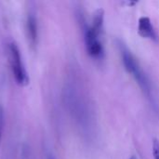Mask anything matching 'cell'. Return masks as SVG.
<instances>
[{"instance_id": "6da1fadb", "label": "cell", "mask_w": 159, "mask_h": 159, "mask_svg": "<svg viewBox=\"0 0 159 159\" xmlns=\"http://www.w3.org/2000/svg\"><path fill=\"white\" fill-rule=\"evenodd\" d=\"M7 53H8L10 68L16 83L21 87L27 86L29 84L30 79L25 70V67L23 65L20 49L14 42H11L7 45Z\"/></svg>"}, {"instance_id": "7a4b0ae2", "label": "cell", "mask_w": 159, "mask_h": 159, "mask_svg": "<svg viewBox=\"0 0 159 159\" xmlns=\"http://www.w3.org/2000/svg\"><path fill=\"white\" fill-rule=\"evenodd\" d=\"M99 34H97L91 27L86 29L85 42L89 54L94 58H101L103 54V48L99 39Z\"/></svg>"}, {"instance_id": "3957f363", "label": "cell", "mask_w": 159, "mask_h": 159, "mask_svg": "<svg viewBox=\"0 0 159 159\" xmlns=\"http://www.w3.org/2000/svg\"><path fill=\"white\" fill-rule=\"evenodd\" d=\"M25 29H26V35L28 39V43L32 48H35L37 45V39H38V28H37V20L34 14L29 13L26 19L25 23Z\"/></svg>"}, {"instance_id": "277c9868", "label": "cell", "mask_w": 159, "mask_h": 159, "mask_svg": "<svg viewBox=\"0 0 159 159\" xmlns=\"http://www.w3.org/2000/svg\"><path fill=\"white\" fill-rule=\"evenodd\" d=\"M138 32L140 35L145 38L157 39V34L155 32L154 26L151 22V20L148 17H141L139 20Z\"/></svg>"}, {"instance_id": "5b68a950", "label": "cell", "mask_w": 159, "mask_h": 159, "mask_svg": "<svg viewBox=\"0 0 159 159\" xmlns=\"http://www.w3.org/2000/svg\"><path fill=\"white\" fill-rule=\"evenodd\" d=\"M91 28L97 34H101V33L102 31V28H103V11L102 9H98L97 12L95 13Z\"/></svg>"}, {"instance_id": "8992f818", "label": "cell", "mask_w": 159, "mask_h": 159, "mask_svg": "<svg viewBox=\"0 0 159 159\" xmlns=\"http://www.w3.org/2000/svg\"><path fill=\"white\" fill-rule=\"evenodd\" d=\"M153 155L154 158L159 159V141L155 139L153 143Z\"/></svg>"}, {"instance_id": "52a82bcc", "label": "cell", "mask_w": 159, "mask_h": 159, "mask_svg": "<svg viewBox=\"0 0 159 159\" xmlns=\"http://www.w3.org/2000/svg\"><path fill=\"white\" fill-rule=\"evenodd\" d=\"M4 126V113H3V109L0 106V129H3Z\"/></svg>"}, {"instance_id": "ba28073f", "label": "cell", "mask_w": 159, "mask_h": 159, "mask_svg": "<svg viewBox=\"0 0 159 159\" xmlns=\"http://www.w3.org/2000/svg\"><path fill=\"white\" fill-rule=\"evenodd\" d=\"M48 159H56V158H55L52 155H49V156L48 157Z\"/></svg>"}, {"instance_id": "9c48e42d", "label": "cell", "mask_w": 159, "mask_h": 159, "mask_svg": "<svg viewBox=\"0 0 159 159\" xmlns=\"http://www.w3.org/2000/svg\"><path fill=\"white\" fill-rule=\"evenodd\" d=\"M129 159H137V158H136V157H135L134 156H132V157H130Z\"/></svg>"}, {"instance_id": "30bf717a", "label": "cell", "mask_w": 159, "mask_h": 159, "mask_svg": "<svg viewBox=\"0 0 159 159\" xmlns=\"http://www.w3.org/2000/svg\"><path fill=\"white\" fill-rule=\"evenodd\" d=\"M1 131H2V129H0V136H1Z\"/></svg>"}]
</instances>
